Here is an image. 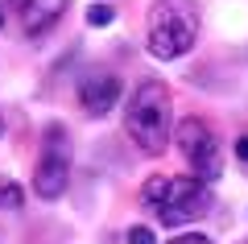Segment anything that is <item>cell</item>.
I'll list each match as a JSON object with an SVG mask.
<instances>
[{
	"label": "cell",
	"mask_w": 248,
	"mask_h": 244,
	"mask_svg": "<svg viewBox=\"0 0 248 244\" xmlns=\"http://www.w3.org/2000/svg\"><path fill=\"white\" fill-rule=\"evenodd\" d=\"M124 132L145 153H166L174 137V112H170V87L161 79H141L124 104Z\"/></svg>",
	"instance_id": "obj_1"
},
{
	"label": "cell",
	"mask_w": 248,
	"mask_h": 244,
	"mask_svg": "<svg viewBox=\"0 0 248 244\" xmlns=\"http://www.w3.org/2000/svg\"><path fill=\"white\" fill-rule=\"evenodd\" d=\"M199 13L195 0H153L149 9V33H145V50L157 62H174L182 54H190L199 37Z\"/></svg>",
	"instance_id": "obj_2"
},
{
	"label": "cell",
	"mask_w": 248,
	"mask_h": 244,
	"mask_svg": "<svg viewBox=\"0 0 248 244\" xmlns=\"http://www.w3.org/2000/svg\"><path fill=\"white\" fill-rule=\"evenodd\" d=\"M141 199L157 211V219L166 228H182V224L199 219L211 207V186L199 182V178H161V174H153L141 186Z\"/></svg>",
	"instance_id": "obj_3"
},
{
	"label": "cell",
	"mask_w": 248,
	"mask_h": 244,
	"mask_svg": "<svg viewBox=\"0 0 248 244\" xmlns=\"http://www.w3.org/2000/svg\"><path fill=\"white\" fill-rule=\"evenodd\" d=\"M174 145L178 153L186 157V166H190V178L211 186L215 178L223 174V153H219V137L207 120L199 116H186V120L174 124Z\"/></svg>",
	"instance_id": "obj_4"
},
{
	"label": "cell",
	"mask_w": 248,
	"mask_h": 244,
	"mask_svg": "<svg viewBox=\"0 0 248 244\" xmlns=\"http://www.w3.org/2000/svg\"><path fill=\"white\" fill-rule=\"evenodd\" d=\"M79 104H83L87 116H108L120 104V79L108 75V70H91L79 83Z\"/></svg>",
	"instance_id": "obj_5"
},
{
	"label": "cell",
	"mask_w": 248,
	"mask_h": 244,
	"mask_svg": "<svg viewBox=\"0 0 248 244\" xmlns=\"http://www.w3.org/2000/svg\"><path fill=\"white\" fill-rule=\"evenodd\" d=\"M66 186H71V162H66V153H58V149L42 153V162H37V170H33L37 199H58Z\"/></svg>",
	"instance_id": "obj_6"
},
{
	"label": "cell",
	"mask_w": 248,
	"mask_h": 244,
	"mask_svg": "<svg viewBox=\"0 0 248 244\" xmlns=\"http://www.w3.org/2000/svg\"><path fill=\"white\" fill-rule=\"evenodd\" d=\"M66 9H71V0H21L17 17H21V29L29 37H42L66 17Z\"/></svg>",
	"instance_id": "obj_7"
},
{
	"label": "cell",
	"mask_w": 248,
	"mask_h": 244,
	"mask_svg": "<svg viewBox=\"0 0 248 244\" xmlns=\"http://www.w3.org/2000/svg\"><path fill=\"white\" fill-rule=\"evenodd\" d=\"M25 207V191L13 178H0V215H17Z\"/></svg>",
	"instance_id": "obj_8"
},
{
	"label": "cell",
	"mask_w": 248,
	"mask_h": 244,
	"mask_svg": "<svg viewBox=\"0 0 248 244\" xmlns=\"http://www.w3.org/2000/svg\"><path fill=\"white\" fill-rule=\"evenodd\" d=\"M116 21V13H112V4H91L87 9V25H95V29H104V25H112Z\"/></svg>",
	"instance_id": "obj_9"
},
{
	"label": "cell",
	"mask_w": 248,
	"mask_h": 244,
	"mask_svg": "<svg viewBox=\"0 0 248 244\" xmlns=\"http://www.w3.org/2000/svg\"><path fill=\"white\" fill-rule=\"evenodd\" d=\"M128 244H157V240H153V232H149V228H141V224H137V228H128Z\"/></svg>",
	"instance_id": "obj_10"
},
{
	"label": "cell",
	"mask_w": 248,
	"mask_h": 244,
	"mask_svg": "<svg viewBox=\"0 0 248 244\" xmlns=\"http://www.w3.org/2000/svg\"><path fill=\"white\" fill-rule=\"evenodd\" d=\"M170 244H215V240H207L203 232H182V236H174Z\"/></svg>",
	"instance_id": "obj_11"
},
{
	"label": "cell",
	"mask_w": 248,
	"mask_h": 244,
	"mask_svg": "<svg viewBox=\"0 0 248 244\" xmlns=\"http://www.w3.org/2000/svg\"><path fill=\"white\" fill-rule=\"evenodd\" d=\"M236 157L248 166V137H240V141H236Z\"/></svg>",
	"instance_id": "obj_12"
},
{
	"label": "cell",
	"mask_w": 248,
	"mask_h": 244,
	"mask_svg": "<svg viewBox=\"0 0 248 244\" xmlns=\"http://www.w3.org/2000/svg\"><path fill=\"white\" fill-rule=\"evenodd\" d=\"M0 137H4V116H0Z\"/></svg>",
	"instance_id": "obj_13"
},
{
	"label": "cell",
	"mask_w": 248,
	"mask_h": 244,
	"mask_svg": "<svg viewBox=\"0 0 248 244\" xmlns=\"http://www.w3.org/2000/svg\"><path fill=\"white\" fill-rule=\"evenodd\" d=\"M0 25H4V17H0Z\"/></svg>",
	"instance_id": "obj_14"
}]
</instances>
